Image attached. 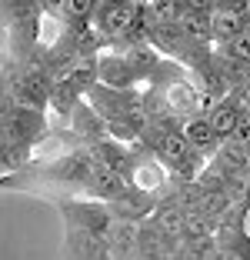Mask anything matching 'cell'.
Masks as SVG:
<instances>
[{"label":"cell","instance_id":"cell-1","mask_svg":"<svg viewBox=\"0 0 250 260\" xmlns=\"http://www.w3.org/2000/svg\"><path fill=\"white\" fill-rule=\"evenodd\" d=\"M50 204L60 210L64 227H80V230H93L100 237H110V230L117 223L110 204L97 197H53Z\"/></svg>","mask_w":250,"mask_h":260},{"label":"cell","instance_id":"cell-2","mask_svg":"<svg viewBox=\"0 0 250 260\" xmlns=\"http://www.w3.org/2000/svg\"><path fill=\"white\" fill-rule=\"evenodd\" d=\"M47 134H50L47 110H30V107H17V104H4V114H0V137L4 140L37 147Z\"/></svg>","mask_w":250,"mask_h":260},{"label":"cell","instance_id":"cell-3","mask_svg":"<svg viewBox=\"0 0 250 260\" xmlns=\"http://www.w3.org/2000/svg\"><path fill=\"white\" fill-rule=\"evenodd\" d=\"M97 63H100V84H107V87H117V90H134L137 84H144L140 70L134 67V60L123 54L120 47L104 50V54L97 57Z\"/></svg>","mask_w":250,"mask_h":260},{"label":"cell","instance_id":"cell-4","mask_svg":"<svg viewBox=\"0 0 250 260\" xmlns=\"http://www.w3.org/2000/svg\"><path fill=\"white\" fill-rule=\"evenodd\" d=\"M64 260H110V244L93 230L64 227Z\"/></svg>","mask_w":250,"mask_h":260},{"label":"cell","instance_id":"cell-5","mask_svg":"<svg viewBox=\"0 0 250 260\" xmlns=\"http://www.w3.org/2000/svg\"><path fill=\"white\" fill-rule=\"evenodd\" d=\"M93 23H97L100 30L110 37V44L117 47L120 40H127L130 30H134V23H137V4H134V0H127V4H100Z\"/></svg>","mask_w":250,"mask_h":260},{"label":"cell","instance_id":"cell-6","mask_svg":"<svg viewBox=\"0 0 250 260\" xmlns=\"http://www.w3.org/2000/svg\"><path fill=\"white\" fill-rule=\"evenodd\" d=\"M127 190H130V180H127V177H123L117 167H110V164H104V160H100L97 167H93L90 180H87V197L107 200V204L120 200Z\"/></svg>","mask_w":250,"mask_h":260},{"label":"cell","instance_id":"cell-7","mask_svg":"<svg viewBox=\"0 0 250 260\" xmlns=\"http://www.w3.org/2000/svg\"><path fill=\"white\" fill-rule=\"evenodd\" d=\"M150 44L157 47L164 57L183 60V57L197 47V40H190L180 23H153V27H150Z\"/></svg>","mask_w":250,"mask_h":260},{"label":"cell","instance_id":"cell-8","mask_svg":"<svg viewBox=\"0 0 250 260\" xmlns=\"http://www.w3.org/2000/svg\"><path fill=\"white\" fill-rule=\"evenodd\" d=\"M240 114H243V97H240V90H234V93H227V97L213 100V107L207 110V120L213 123V130H217L220 140H230L234 130H237Z\"/></svg>","mask_w":250,"mask_h":260},{"label":"cell","instance_id":"cell-9","mask_svg":"<svg viewBox=\"0 0 250 260\" xmlns=\"http://www.w3.org/2000/svg\"><path fill=\"white\" fill-rule=\"evenodd\" d=\"M180 130H183V137H187L190 150L204 153L207 160H210L213 153H217V147L224 144V140L217 137V130H213V123L207 120V114H194V117H183V120H180Z\"/></svg>","mask_w":250,"mask_h":260},{"label":"cell","instance_id":"cell-10","mask_svg":"<svg viewBox=\"0 0 250 260\" xmlns=\"http://www.w3.org/2000/svg\"><path fill=\"white\" fill-rule=\"evenodd\" d=\"M157 204H160V200L153 197V193L140 190V187H130L120 200H114V204H110V210H114L117 220H134V223H140V220H147V217L157 210Z\"/></svg>","mask_w":250,"mask_h":260},{"label":"cell","instance_id":"cell-11","mask_svg":"<svg viewBox=\"0 0 250 260\" xmlns=\"http://www.w3.org/2000/svg\"><path fill=\"white\" fill-rule=\"evenodd\" d=\"M247 30L243 14L237 7H213L210 10V34H213V47H224L237 37V34Z\"/></svg>","mask_w":250,"mask_h":260},{"label":"cell","instance_id":"cell-12","mask_svg":"<svg viewBox=\"0 0 250 260\" xmlns=\"http://www.w3.org/2000/svg\"><path fill=\"white\" fill-rule=\"evenodd\" d=\"M210 167H217L220 174H243V170H250V147L234 137L224 140L210 157Z\"/></svg>","mask_w":250,"mask_h":260},{"label":"cell","instance_id":"cell-13","mask_svg":"<svg viewBox=\"0 0 250 260\" xmlns=\"http://www.w3.org/2000/svg\"><path fill=\"white\" fill-rule=\"evenodd\" d=\"M83 97H87V93H83L70 77H57L53 87H50V110H53V114H60L64 120L70 123V117H74L77 104H80Z\"/></svg>","mask_w":250,"mask_h":260},{"label":"cell","instance_id":"cell-14","mask_svg":"<svg viewBox=\"0 0 250 260\" xmlns=\"http://www.w3.org/2000/svg\"><path fill=\"white\" fill-rule=\"evenodd\" d=\"M153 220H157V227L164 230L167 237H174V240H183V223H187V210H183L180 204H177L174 197H164L157 204V210H153Z\"/></svg>","mask_w":250,"mask_h":260},{"label":"cell","instance_id":"cell-15","mask_svg":"<svg viewBox=\"0 0 250 260\" xmlns=\"http://www.w3.org/2000/svg\"><path fill=\"white\" fill-rule=\"evenodd\" d=\"M30 164H34V144H14V140L0 144V167H4V174H20Z\"/></svg>","mask_w":250,"mask_h":260},{"label":"cell","instance_id":"cell-16","mask_svg":"<svg viewBox=\"0 0 250 260\" xmlns=\"http://www.w3.org/2000/svg\"><path fill=\"white\" fill-rule=\"evenodd\" d=\"M187 30L190 40H197V44H213V34H210V10H183L180 20H177Z\"/></svg>","mask_w":250,"mask_h":260},{"label":"cell","instance_id":"cell-17","mask_svg":"<svg viewBox=\"0 0 250 260\" xmlns=\"http://www.w3.org/2000/svg\"><path fill=\"white\" fill-rule=\"evenodd\" d=\"M100 4L104 0H64V17H67L70 23H87L97 17Z\"/></svg>","mask_w":250,"mask_h":260},{"label":"cell","instance_id":"cell-18","mask_svg":"<svg viewBox=\"0 0 250 260\" xmlns=\"http://www.w3.org/2000/svg\"><path fill=\"white\" fill-rule=\"evenodd\" d=\"M220 50H224V54H230V57H240V60L250 63V30L237 34V37L230 40V44H224Z\"/></svg>","mask_w":250,"mask_h":260},{"label":"cell","instance_id":"cell-19","mask_svg":"<svg viewBox=\"0 0 250 260\" xmlns=\"http://www.w3.org/2000/svg\"><path fill=\"white\" fill-rule=\"evenodd\" d=\"M234 140H240V144H250V107H247V104H243V114H240V120H237Z\"/></svg>","mask_w":250,"mask_h":260},{"label":"cell","instance_id":"cell-20","mask_svg":"<svg viewBox=\"0 0 250 260\" xmlns=\"http://www.w3.org/2000/svg\"><path fill=\"white\" fill-rule=\"evenodd\" d=\"M190 10H213L217 7V0H183Z\"/></svg>","mask_w":250,"mask_h":260},{"label":"cell","instance_id":"cell-21","mask_svg":"<svg viewBox=\"0 0 250 260\" xmlns=\"http://www.w3.org/2000/svg\"><path fill=\"white\" fill-rule=\"evenodd\" d=\"M240 230H243V234L250 237V200L240 207Z\"/></svg>","mask_w":250,"mask_h":260},{"label":"cell","instance_id":"cell-22","mask_svg":"<svg viewBox=\"0 0 250 260\" xmlns=\"http://www.w3.org/2000/svg\"><path fill=\"white\" fill-rule=\"evenodd\" d=\"M207 260H237V257H234L230 250H224V247H217V250H213V253H210Z\"/></svg>","mask_w":250,"mask_h":260},{"label":"cell","instance_id":"cell-23","mask_svg":"<svg viewBox=\"0 0 250 260\" xmlns=\"http://www.w3.org/2000/svg\"><path fill=\"white\" fill-rule=\"evenodd\" d=\"M240 14H243V23H247V30H250V0L240 4Z\"/></svg>","mask_w":250,"mask_h":260},{"label":"cell","instance_id":"cell-24","mask_svg":"<svg viewBox=\"0 0 250 260\" xmlns=\"http://www.w3.org/2000/svg\"><path fill=\"white\" fill-rule=\"evenodd\" d=\"M240 4L243 0H217V7H237V10H240Z\"/></svg>","mask_w":250,"mask_h":260},{"label":"cell","instance_id":"cell-25","mask_svg":"<svg viewBox=\"0 0 250 260\" xmlns=\"http://www.w3.org/2000/svg\"><path fill=\"white\" fill-rule=\"evenodd\" d=\"M240 97H243V104L250 107V84H247V87H240Z\"/></svg>","mask_w":250,"mask_h":260},{"label":"cell","instance_id":"cell-26","mask_svg":"<svg viewBox=\"0 0 250 260\" xmlns=\"http://www.w3.org/2000/svg\"><path fill=\"white\" fill-rule=\"evenodd\" d=\"M110 260H140V257H110Z\"/></svg>","mask_w":250,"mask_h":260},{"label":"cell","instance_id":"cell-27","mask_svg":"<svg viewBox=\"0 0 250 260\" xmlns=\"http://www.w3.org/2000/svg\"><path fill=\"white\" fill-rule=\"evenodd\" d=\"M104 4H127V0H104Z\"/></svg>","mask_w":250,"mask_h":260},{"label":"cell","instance_id":"cell-28","mask_svg":"<svg viewBox=\"0 0 250 260\" xmlns=\"http://www.w3.org/2000/svg\"><path fill=\"white\" fill-rule=\"evenodd\" d=\"M247 147H250V144H247Z\"/></svg>","mask_w":250,"mask_h":260}]
</instances>
